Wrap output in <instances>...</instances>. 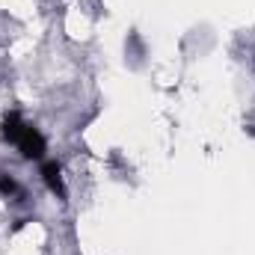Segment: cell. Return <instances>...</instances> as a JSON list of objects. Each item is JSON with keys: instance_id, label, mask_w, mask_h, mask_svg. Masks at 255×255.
<instances>
[{"instance_id": "1", "label": "cell", "mask_w": 255, "mask_h": 255, "mask_svg": "<svg viewBox=\"0 0 255 255\" xmlns=\"http://www.w3.org/2000/svg\"><path fill=\"white\" fill-rule=\"evenodd\" d=\"M15 145L21 148V154H24L27 160H42V157H45V148H48L45 136H42L33 125H24V130H21L18 139H15Z\"/></svg>"}, {"instance_id": "2", "label": "cell", "mask_w": 255, "mask_h": 255, "mask_svg": "<svg viewBox=\"0 0 255 255\" xmlns=\"http://www.w3.org/2000/svg\"><path fill=\"white\" fill-rule=\"evenodd\" d=\"M42 178H45V184H48V190L54 193L57 199H65V184H63V166H60L57 160H48V163L42 166Z\"/></svg>"}, {"instance_id": "3", "label": "cell", "mask_w": 255, "mask_h": 255, "mask_svg": "<svg viewBox=\"0 0 255 255\" xmlns=\"http://www.w3.org/2000/svg\"><path fill=\"white\" fill-rule=\"evenodd\" d=\"M24 125H27V122L21 119V113H15V110H12V113H6V116H3V136H6L9 142H15V139H18V133L24 130Z\"/></svg>"}, {"instance_id": "4", "label": "cell", "mask_w": 255, "mask_h": 255, "mask_svg": "<svg viewBox=\"0 0 255 255\" xmlns=\"http://www.w3.org/2000/svg\"><path fill=\"white\" fill-rule=\"evenodd\" d=\"M0 193H3V196H21V187H18V181H15L12 175L0 172Z\"/></svg>"}]
</instances>
